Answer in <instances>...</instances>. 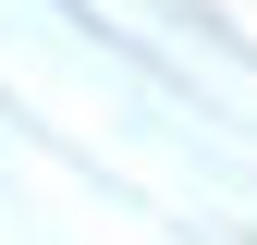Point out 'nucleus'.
<instances>
[]
</instances>
